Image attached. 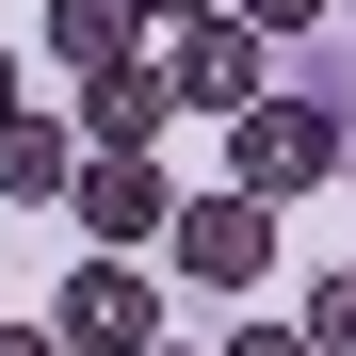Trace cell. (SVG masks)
Listing matches in <instances>:
<instances>
[{
    "label": "cell",
    "mask_w": 356,
    "mask_h": 356,
    "mask_svg": "<svg viewBox=\"0 0 356 356\" xmlns=\"http://www.w3.org/2000/svg\"><path fill=\"white\" fill-rule=\"evenodd\" d=\"M49 65H81V81L146 65V17H130V0H49Z\"/></svg>",
    "instance_id": "ba28073f"
},
{
    "label": "cell",
    "mask_w": 356,
    "mask_h": 356,
    "mask_svg": "<svg viewBox=\"0 0 356 356\" xmlns=\"http://www.w3.org/2000/svg\"><path fill=\"white\" fill-rule=\"evenodd\" d=\"M162 356H178V340H162Z\"/></svg>",
    "instance_id": "2e32d148"
},
{
    "label": "cell",
    "mask_w": 356,
    "mask_h": 356,
    "mask_svg": "<svg viewBox=\"0 0 356 356\" xmlns=\"http://www.w3.org/2000/svg\"><path fill=\"white\" fill-rule=\"evenodd\" d=\"M17 113H33V97H17V49H0V130H17Z\"/></svg>",
    "instance_id": "5bb4252c"
},
{
    "label": "cell",
    "mask_w": 356,
    "mask_h": 356,
    "mask_svg": "<svg viewBox=\"0 0 356 356\" xmlns=\"http://www.w3.org/2000/svg\"><path fill=\"white\" fill-rule=\"evenodd\" d=\"M65 211L97 227V259H130V243H162V227H178V178H162V162H81Z\"/></svg>",
    "instance_id": "8992f818"
},
{
    "label": "cell",
    "mask_w": 356,
    "mask_h": 356,
    "mask_svg": "<svg viewBox=\"0 0 356 356\" xmlns=\"http://www.w3.org/2000/svg\"><path fill=\"white\" fill-rule=\"evenodd\" d=\"M308 356H356V275H308Z\"/></svg>",
    "instance_id": "9c48e42d"
},
{
    "label": "cell",
    "mask_w": 356,
    "mask_h": 356,
    "mask_svg": "<svg viewBox=\"0 0 356 356\" xmlns=\"http://www.w3.org/2000/svg\"><path fill=\"white\" fill-rule=\"evenodd\" d=\"M49 340H65V356H162V291H146V259H81L65 291H49Z\"/></svg>",
    "instance_id": "7a4b0ae2"
},
{
    "label": "cell",
    "mask_w": 356,
    "mask_h": 356,
    "mask_svg": "<svg viewBox=\"0 0 356 356\" xmlns=\"http://www.w3.org/2000/svg\"><path fill=\"white\" fill-rule=\"evenodd\" d=\"M162 81H178V113H227V130H243V113L275 97V81H259V33H243V17H195V33L162 49Z\"/></svg>",
    "instance_id": "277c9868"
},
{
    "label": "cell",
    "mask_w": 356,
    "mask_h": 356,
    "mask_svg": "<svg viewBox=\"0 0 356 356\" xmlns=\"http://www.w3.org/2000/svg\"><path fill=\"white\" fill-rule=\"evenodd\" d=\"M81 195V130L65 113H17V130H0V211H65Z\"/></svg>",
    "instance_id": "52a82bcc"
},
{
    "label": "cell",
    "mask_w": 356,
    "mask_h": 356,
    "mask_svg": "<svg viewBox=\"0 0 356 356\" xmlns=\"http://www.w3.org/2000/svg\"><path fill=\"white\" fill-rule=\"evenodd\" d=\"M227 17H243V33L275 49V33H324V0H227Z\"/></svg>",
    "instance_id": "30bf717a"
},
{
    "label": "cell",
    "mask_w": 356,
    "mask_h": 356,
    "mask_svg": "<svg viewBox=\"0 0 356 356\" xmlns=\"http://www.w3.org/2000/svg\"><path fill=\"white\" fill-rule=\"evenodd\" d=\"M146 17H162V33H195V17H227V0H146Z\"/></svg>",
    "instance_id": "7c38bea8"
},
{
    "label": "cell",
    "mask_w": 356,
    "mask_h": 356,
    "mask_svg": "<svg viewBox=\"0 0 356 356\" xmlns=\"http://www.w3.org/2000/svg\"><path fill=\"white\" fill-rule=\"evenodd\" d=\"M0 356H65V340H49V324H0Z\"/></svg>",
    "instance_id": "4fadbf2b"
},
{
    "label": "cell",
    "mask_w": 356,
    "mask_h": 356,
    "mask_svg": "<svg viewBox=\"0 0 356 356\" xmlns=\"http://www.w3.org/2000/svg\"><path fill=\"white\" fill-rule=\"evenodd\" d=\"M324 178H340V113L324 97H259L243 130H227V195L291 211V195H324Z\"/></svg>",
    "instance_id": "6da1fadb"
},
{
    "label": "cell",
    "mask_w": 356,
    "mask_h": 356,
    "mask_svg": "<svg viewBox=\"0 0 356 356\" xmlns=\"http://www.w3.org/2000/svg\"><path fill=\"white\" fill-rule=\"evenodd\" d=\"M178 130V81H162V49L146 65H113V81H81V162H146Z\"/></svg>",
    "instance_id": "5b68a950"
},
{
    "label": "cell",
    "mask_w": 356,
    "mask_h": 356,
    "mask_svg": "<svg viewBox=\"0 0 356 356\" xmlns=\"http://www.w3.org/2000/svg\"><path fill=\"white\" fill-rule=\"evenodd\" d=\"M211 356H308V324H243V340H211Z\"/></svg>",
    "instance_id": "8fae6325"
},
{
    "label": "cell",
    "mask_w": 356,
    "mask_h": 356,
    "mask_svg": "<svg viewBox=\"0 0 356 356\" xmlns=\"http://www.w3.org/2000/svg\"><path fill=\"white\" fill-rule=\"evenodd\" d=\"M130 17H146V0H130Z\"/></svg>",
    "instance_id": "9a60e30c"
},
{
    "label": "cell",
    "mask_w": 356,
    "mask_h": 356,
    "mask_svg": "<svg viewBox=\"0 0 356 356\" xmlns=\"http://www.w3.org/2000/svg\"><path fill=\"white\" fill-rule=\"evenodd\" d=\"M162 243H178L195 291H259V275H275V211H259V195H178Z\"/></svg>",
    "instance_id": "3957f363"
}]
</instances>
